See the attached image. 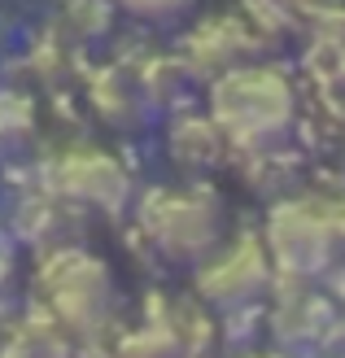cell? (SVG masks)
<instances>
[{
    "label": "cell",
    "mask_w": 345,
    "mask_h": 358,
    "mask_svg": "<svg viewBox=\"0 0 345 358\" xmlns=\"http://www.w3.org/2000/svg\"><path fill=\"white\" fill-rule=\"evenodd\" d=\"M214 127L232 149L276 153V145L293 127V87L284 75L262 66H241L214 79Z\"/></svg>",
    "instance_id": "obj_1"
},
{
    "label": "cell",
    "mask_w": 345,
    "mask_h": 358,
    "mask_svg": "<svg viewBox=\"0 0 345 358\" xmlns=\"http://www.w3.org/2000/svg\"><path fill=\"white\" fill-rule=\"evenodd\" d=\"M345 241V210L332 201H284L267 223V254L288 284H311Z\"/></svg>",
    "instance_id": "obj_2"
},
{
    "label": "cell",
    "mask_w": 345,
    "mask_h": 358,
    "mask_svg": "<svg viewBox=\"0 0 345 358\" xmlns=\"http://www.w3.org/2000/svg\"><path fill=\"white\" fill-rule=\"evenodd\" d=\"M44 297L52 306V319L75 332V336H92L110 324L114 315V284L110 271L83 249H57L48 262H44Z\"/></svg>",
    "instance_id": "obj_3"
},
{
    "label": "cell",
    "mask_w": 345,
    "mask_h": 358,
    "mask_svg": "<svg viewBox=\"0 0 345 358\" xmlns=\"http://www.w3.org/2000/svg\"><path fill=\"white\" fill-rule=\"evenodd\" d=\"M144 231L171 262H197L219 249V210L202 192H157L144 206Z\"/></svg>",
    "instance_id": "obj_4"
},
{
    "label": "cell",
    "mask_w": 345,
    "mask_h": 358,
    "mask_svg": "<svg viewBox=\"0 0 345 358\" xmlns=\"http://www.w3.org/2000/svg\"><path fill=\"white\" fill-rule=\"evenodd\" d=\"M271 266H276V262H271L267 245H258V241H241V245L223 249V254H214V258L202 266L197 293H202L210 306L227 310V315L249 310L253 301H258V293L267 289Z\"/></svg>",
    "instance_id": "obj_5"
},
{
    "label": "cell",
    "mask_w": 345,
    "mask_h": 358,
    "mask_svg": "<svg viewBox=\"0 0 345 358\" xmlns=\"http://www.w3.org/2000/svg\"><path fill=\"white\" fill-rule=\"evenodd\" d=\"M57 188H62L66 201H75V206L118 214L127 206V196H132V179H127V171L114 157H105L97 149H79V153L62 157Z\"/></svg>",
    "instance_id": "obj_6"
},
{
    "label": "cell",
    "mask_w": 345,
    "mask_h": 358,
    "mask_svg": "<svg viewBox=\"0 0 345 358\" xmlns=\"http://www.w3.org/2000/svg\"><path fill=\"white\" fill-rule=\"evenodd\" d=\"M253 35L245 22H232V17H219V22H202L192 31V40L184 48V66L188 75H214L223 79L232 70H241L249 57Z\"/></svg>",
    "instance_id": "obj_7"
},
{
    "label": "cell",
    "mask_w": 345,
    "mask_h": 358,
    "mask_svg": "<svg viewBox=\"0 0 345 358\" xmlns=\"http://www.w3.org/2000/svg\"><path fill=\"white\" fill-rule=\"evenodd\" d=\"M144 87H140V75L127 79L118 70H101L92 79V105L97 114L110 122V127H132V122L144 118Z\"/></svg>",
    "instance_id": "obj_8"
},
{
    "label": "cell",
    "mask_w": 345,
    "mask_h": 358,
    "mask_svg": "<svg viewBox=\"0 0 345 358\" xmlns=\"http://www.w3.org/2000/svg\"><path fill=\"white\" fill-rule=\"evenodd\" d=\"M223 145L227 140L214 127V118H184L171 131V153H175V162H184V166H210Z\"/></svg>",
    "instance_id": "obj_9"
},
{
    "label": "cell",
    "mask_w": 345,
    "mask_h": 358,
    "mask_svg": "<svg viewBox=\"0 0 345 358\" xmlns=\"http://www.w3.org/2000/svg\"><path fill=\"white\" fill-rule=\"evenodd\" d=\"M5 358H70V350H66V336L52 324H27L13 332Z\"/></svg>",
    "instance_id": "obj_10"
},
{
    "label": "cell",
    "mask_w": 345,
    "mask_h": 358,
    "mask_svg": "<svg viewBox=\"0 0 345 358\" xmlns=\"http://www.w3.org/2000/svg\"><path fill=\"white\" fill-rule=\"evenodd\" d=\"M27 131H31V101L5 92V96H0V149L22 145Z\"/></svg>",
    "instance_id": "obj_11"
},
{
    "label": "cell",
    "mask_w": 345,
    "mask_h": 358,
    "mask_svg": "<svg viewBox=\"0 0 345 358\" xmlns=\"http://www.w3.org/2000/svg\"><path fill=\"white\" fill-rule=\"evenodd\" d=\"M122 9H132V13H140V17H171V13H179L188 5V0H118Z\"/></svg>",
    "instance_id": "obj_12"
},
{
    "label": "cell",
    "mask_w": 345,
    "mask_h": 358,
    "mask_svg": "<svg viewBox=\"0 0 345 358\" xmlns=\"http://www.w3.org/2000/svg\"><path fill=\"white\" fill-rule=\"evenodd\" d=\"M0 280H5V262H0Z\"/></svg>",
    "instance_id": "obj_13"
}]
</instances>
